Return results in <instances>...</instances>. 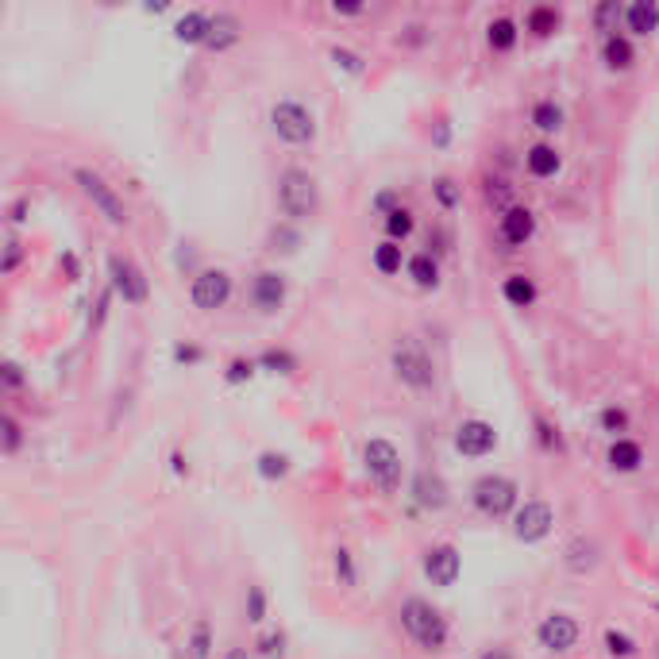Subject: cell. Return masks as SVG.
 Wrapping results in <instances>:
<instances>
[{"label":"cell","mask_w":659,"mask_h":659,"mask_svg":"<svg viewBox=\"0 0 659 659\" xmlns=\"http://www.w3.org/2000/svg\"><path fill=\"white\" fill-rule=\"evenodd\" d=\"M397 617H401V628H405V636H409L413 648H421L428 655H436V652L448 648L451 625H448V617H443V609L432 606L428 598H417V594L405 598V601H401V609H397Z\"/></svg>","instance_id":"1"},{"label":"cell","mask_w":659,"mask_h":659,"mask_svg":"<svg viewBox=\"0 0 659 659\" xmlns=\"http://www.w3.org/2000/svg\"><path fill=\"white\" fill-rule=\"evenodd\" d=\"M390 370L394 378L413 394H432L436 390V359L417 336H401L390 351Z\"/></svg>","instance_id":"2"},{"label":"cell","mask_w":659,"mask_h":659,"mask_svg":"<svg viewBox=\"0 0 659 659\" xmlns=\"http://www.w3.org/2000/svg\"><path fill=\"white\" fill-rule=\"evenodd\" d=\"M274 200H278V212L290 224L312 220L320 212V185H317V178H312L309 170L285 166L282 174H278V193H274Z\"/></svg>","instance_id":"3"},{"label":"cell","mask_w":659,"mask_h":659,"mask_svg":"<svg viewBox=\"0 0 659 659\" xmlns=\"http://www.w3.org/2000/svg\"><path fill=\"white\" fill-rule=\"evenodd\" d=\"M266 124L270 132L278 135V143L285 147H312L320 135V124H317V112L309 105H301V100L285 97V100H274L266 112Z\"/></svg>","instance_id":"4"},{"label":"cell","mask_w":659,"mask_h":659,"mask_svg":"<svg viewBox=\"0 0 659 659\" xmlns=\"http://www.w3.org/2000/svg\"><path fill=\"white\" fill-rule=\"evenodd\" d=\"M70 178H74L78 193L89 200L100 217H105V224H112V227H127V224H132V212H127L120 190L105 174H100V170H93V166H74V170H70Z\"/></svg>","instance_id":"5"},{"label":"cell","mask_w":659,"mask_h":659,"mask_svg":"<svg viewBox=\"0 0 659 659\" xmlns=\"http://www.w3.org/2000/svg\"><path fill=\"white\" fill-rule=\"evenodd\" d=\"M470 506H475L486 521L513 517L521 509V486L509 475H482L470 482Z\"/></svg>","instance_id":"6"},{"label":"cell","mask_w":659,"mask_h":659,"mask_svg":"<svg viewBox=\"0 0 659 659\" xmlns=\"http://www.w3.org/2000/svg\"><path fill=\"white\" fill-rule=\"evenodd\" d=\"M363 470L382 494H397L401 478H405V463H401L397 443L385 440V436H370L363 443Z\"/></svg>","instance_id":"7"},{"label":"cell","mask_w":659,"mask_h":659,"mask_svg":"<svg viewBox=\"0 0 659 659\" xmlns=\"http://www.w3.org/2000/svg\"><path fill=\"white\" fill-rule=\"evenodd\" d=\"M108 290L116 293L124 305H147L151 301V282H147V274L139 270V263L135 259H127V255H120V251H112L108 255Z\"/></svg>","instance_id":"8"},{"label":"cell","mask_w":659,"mask_h":659,"mask_svg":"<svg viewBox=\"0 0 659 659\" xmlns=\"http://www.w3.org/2000/svg\"><path fill=\"white\" fill-rule=\"evenodd\" d=\"M232 290H236V282L224 266H205L190 282V305L200 312H217L232 301Z\"/></svg>","instance_id":"9"},{"label":"cell","mask_w":659,"mask_h":659,"mask_svg":"<svg viewBox=\"0 0 659 659\" xmlns=\"http://www.w3.org/2000/svg\"><path fill=\"white\" fill-rule=\"evenodd\" d=\"M285 297H290V278L282 270H255L251 285H247V301L255 312L263 317H274V312L285 309Z\"/></svg>","instance_id":"10"},{"label":"cell","mask_w":659,"mask_h":659,"mask_svg":"<svg viewBox=\"0 0 659 659\" xmlns=\"http://www.w3.org/2000/svg\"><path fill=\"white\" fill-rule=\"evenodd\" d=\"M421 571L432 586L448 590V586H455L463 575V555H459L455 543H428V548L421 552Z\"/></svg>","instance_id":"11"},{"label":"cell","mask_w":659,"mask_h":659,"mask_svg":"<svg viewBox=\"0 0 659 659\" xmlns=\"http://www.w3.org/2000/svg\"><path fill=\"white\" fill-rule=\"evenodd\" d=\"M451 443L463 459H486V455L497 451V428L482 417H467V421L455 424Z\"/></svg>","instance_id":"12"},{"label":"cell","mask_w":659,"mask_h":659,"mask_svg":"<svg viewBox=\"0 0 659 659\" xmlns=\"http://www.w3.org/2000/svg\"><path fill=\"white\" fill-rule=\"evenodd\" d=\"M552 524H555V513L543 497H533L524 501V506L513 513V536H517L521 543H540L552 536Z\"/></svg>","instance_id":"13"},{"label":"cell","mask_w":659,"mask_h":659,"mask_svg":"<svg viewBox=\"0 0 659 659\" xmlns=\"http://www.w3.org/2000/svg\"><path fill=\"white\" fill-rule=\"evenodd\" d=\"M579 636H582V628H579V621L571 617V613H548V617H540V625H536L540 648H548L555 655H563V652L575 648Z\"/></svg>","instance_id":"14"},{"label":"cell","mask_w":659,"mask_h":659,"mask_svg":"<svg viewBox=\"0 0 659 659\" xmlns=\"http://www.w3.org/2000/svg\"><path fill=\"white\" fill-rule=\"evenodd\" d=\"M533 236H536V212L528 209V205H513V209H506L497 217V239L506 243L509 251L524 247Z\"/></svg>","instance_id":"15"},{"label":"cell","mask_w":659,"mask_h":659,"mask_svg":"<svg viewBox=\"0 0 659 659\" xmlns=\"http://www.w3.org/2000/svg\"><path fill=\"white\" fill-rule=\"evenodd\" d=\"M409 494H413V501H417L421 509H428V513L448 509V501H451L448 482H443V475H436V470H417V475H413Z\"/></svg>","instance_id":"16"},{"label":"cell","mask_w":659,"mask_h":659,"mask_svg":"<svg viewBox=\"0 0 659 659\" xmlns=\"http://www.w3.org/2000/svg\"><path fill=\"white\" fill-rule=\"evenodd\" d=\"M524 170H528V178H536V181L560 178V170H563L560 147H555V143H533V147H524Z\"/></svg>","instance_id":"17"},{"label":"cell","mask_w":659,"mask_h":659,"mask_svg":"<svg viewBox=\"0 0 659 659\" xmlns=\"http://www.w3.org/2000/svg\"><path fill=\"white\" fill-rule=\"evenodd\" d=\"M212 12H200V8H190L181 12V16L174 20V39L185 42V47H205L209 35H212Z\"/></svg>","instance_id":"18"},{"label":"cell","mask_w":659,"mask_h":659,"mask_svg":"<svg viewBox=\"0 0 659 659\" xmlns=\"http://www.w3.org/2000/svg\"><path fill=\"white\" fill-rule=\"evenodd\" d=\"M601 62H606L613 74H625V70H633V62H636V47H633V39H628L625 32H617V35H606L601 39Z\"/></svg>","instance_id":"19"},{"label":"cell","mask_w":659,"mask_h":659,"mask_svg":"<svg viewBox=\"0 0 659 659\" xmlns=\"http://www.w3.org/2000/svg\"><path fill=\"white\" fill-rule=\"evenodd\" d=\"M606 463H609V470H617V475H636V470L644 467V448H640L636 440L621 436V440H613V443H609Z\"/></svg>","instance_id":"20"},{"label":"cell","mask_w":659,"mask_h":659,"mask_svg":"<svg viewBox=\"0 0 659 659\" xmlns=\"http://www.w3.org/2000/svg\"><path fill=\"white\" fill-rule=\"evenodd\" d=\"M517 42H521V23L513 16H494L490 23H486V47H490L494 54L517 51Z\"/></svg>","instance_id":"21"},{"label":"cell","mask_w":659,"mask_h":659,"mask_svg":"<svg viewBox=\"0 0 659 659\" xmlns=\"http://www.w3.org/2000/svg\"><path fill=\"white\" fill-rule=\"evenodd\" d=\"M239 39H243V23H239L236 12H217V20H212V35H209L205 47L212 54H224V51H232Z\"/></svg>","instance_id":"22"},{"label":"cell","mask_w":659,"mask_h":659,"mask_svg":"<svg viewBox=\"0 0 659 659\" xmlns=\"http://www.w3.org/2000/svg\"><path fill=\"white\" fill-rule=\"evenodd\" d=\"M405 278L417 285V290H440V259L432 251H417L409 255L405 263Z\"/></svg>","instance_id":"23"},{"label":"cell","mask_w":659,"mask_h":659,"mask_svg":"<svg viewBox=\"0 0 659 659\" xmlns=\"http://www.w3.org/2000/svg\"><path fill=\"white\" fill-rule=\"evenodd\" d=\"M563 563H567L571 575H590V571L601 563V552H598V543L590 536H575V540L567 543Z\"/></svg>","instance_id":"24"},{"label":"cell","mask_w":659,"mask_h":659,"mask_svg":"<svg viewBox=\"0 0 659 659\" xmlns=\"http://www.w3.org/2000/svg\"><path fill=\"white\" fill-rule=\"evenodd\" d=\"M625 32L640 35V39L659 32V5L655 0H633V5L625 8Z\"/></svg>","instance_id":"25"},{"label":"cell","mask_w":659,"mask_h":659,"mask_svg":"<svg viewBox=\"0 0 659 659\" xmlns=\"http://www.w3.org/2000/svg\"><path fill=\"white\" fill-rule=\"evenodd\" d=\"M528 120H533V127L540 135H560L567 116H563V105L555 97H540L533 105V112H528Z\"/></svg>","instance_id":"26"},{"label":"cell","mask_w":659,"mask_h":659,"mask_svg":"<svg viewBox=\"0 0 659 659\" xmlns=\"http://www.w3.org/2000/svg\"><path fill=\"white\" fill-rule=\"evenodd\" d=\"M501 297H506V305H513V309H533L540 290L528 274H506L501 278Z\"/></svg>","instance_id":"27"},{"label":"cell","mask_w":659,"mask_h":659,"mask_svg":"<svg viewBox=\"0 0 659 659\" xmlns=\"http://www.w3.org/2000/svg\"><path fill=\"white\" fill-rule=\"evenodd\" d=\"M370 263H375V270L382 278H397L401 270H405V263H409V255H405V247L401 243H394V239H382L375 251H370Z\"/></svg>","instance_id":"28"},{"label":"cell","mask_w":659,"mask_h":659,"mask_svg":"<svg viewBox=\"0 0 659 659\" xmlns=\"http://www.w3.org/2000/svg\"><path fill=\"white\" fill-rule=\"evenodd\" d=\"M217 652V633H212V621L209 617H197L185 633V655L190 659H212Z\"/></svg>","instance_id":"29"},{"label":"cell","mask_w":659,"mask_h":659,"mask_svg":"<svg viewBox=\"0 0 659 659\" xmlns=\"http://www.w3.org/2000/svg\"><path fill=\"white\" fill-rule=\"evenodd\" d=\"M560 23H563V12L555 5H533L524 12V32H533L536 39L555 35V32H560Z\"/></svg>","instance_id":"30"},{"label":"cell","mask_w":659,"mask_h":659,"mask_svg":"<svg viewBox=\"0 0 659 659\" xmlns=\"http://www.w3.org/2000/svg\"><path fill=\"white\" fill-rule=\"evenodd\" d=\"M332 579H336V586H343V590H355V586H359V563H355V552L348 543H336L332 548Z\"/></svg>","instance_id":"31"},{"label":"cell","mask_w":659,"mask_h":659,"mask_svg":"<svg viewBox=\"0 0 659 659\" xmlns=\"http://www.w3.org/2000/svg\"><path fill=\"white\" fill-rule=\"evenodd\" d=\"M293 470V459L285 451H259V459H255V475H259L263 482H285Z\"/></svg>","instance_id":"32"},{"label":"cell","mask_w":659,"mask_h":659,"mask_svg":"<svg viewBox=\"0 0 659 659\" xmlns=\"http://www.w3.org/2000/svg\"><path fill=\"white\" fill-rule=\"evenodd\" d=\"M255 363H259V370H266V375H297L301 370V359L290 348H263L255 355Z\"/></svg>","instance_id":"33"},{"label":"cell","mask_w":659,"mask_h":659,"mask_svg":"<svg viewBox=\"0 0 659 659\" xmlns=\"http://www.w3.org/2000/svg\"><path fill=\"white\" fill-rule=\"evenodd\" d=\"M251 652H255V659H285L290 655V636H285L282 628H263V633L255 636Z\"/></svg>","instance_id":"34"},{"label":"cell","mask_w":659,"mask_h":659,"mask_svg":"<svg viewBox=\"0 0 659 659\" xmlns=\"http://www.w3.org/2000/svg\"><path fill=\"white\" fill-rule=\"evenodd\" d=\"M533 428H536V443L548 455H567V440H563V432H560V424H555V421H548L543 413H533Z\"/></svg>","instance_id":"35"},{"label":"cell","mask_w":659,"mask_h":659,"mask_svg":"<svg viewBox=\"0 0 659 659\" xmlns=\"http://www.w3.org/2000/svg\"><path fill=\"white\" fill-rule=\"evenodd\" d=\"M382 227H385V239L405 243L413 232H417V212H413L409 205H401V209L390 212V217H382Z\"/></svg>","instance_id":"36"},{"label":"cell","mask_w":659,"mask_h":659,"mask_svg":"<svg viewBox=\"0 0 659 659\" xmlns=\"http://www.w3.org/2000/svg\"><path fill=\"white\" fill-rule=\"evenodd\" d=\"M266 247L270 251H282V255H293L297 247H301V227L297 224H290V220H282V224H274L270 227V236H266Z\"/></svg>","instance_id":"37"},{"label":"cell","mask_w":659,"mask_h":659,"mask_svg":"<svg viewBox=\"0 0 659 659\" xmlns=\"http://www.w3.org/2000/svg\"><path fill=\"white\" fill-rule=\"evenodd\" d=\"M601 648H606L609 659H636V640L621 633V628H606L601 633Z\"/></svg>","instance_id":"38"},{"label":"cell","mask_w":659,"mask_h":659,"mask_svg":"<svg viewBox=\"0 0 659 659\" xmlns=\"http://www.w3.org/2000/svg\"><path fill=\"white\" fill-rule=\"evenodd\" d=\"M432 197H436V205H440L443 212H455V209L463 205V190H459V181L448 178V174L432 181Z\"/></svg>","instance_id":"39"},{"label":"cell","mask_w":659,"mask_h":659,"mask_svg":"<svg viewBox=\"0 0 659 659\" xmlns=\"http://www.w3.org/2000/svg\"><path fill=\"white\" fill-rule=\"evenodd\" d=\"M625 20V8L617 5V0H606V5L594 8V27L601 32V39L606 35H617V23Z\"/></svg>","instance_id":"40"},{"label":"cell","mask_w":659,"mask_h":659,"mask_svg":"<svg viewBox=\"0 0 659 659\" xmlns=\"http://www.w3.org/2000/svg\"><path fill=\"white\" fill-rule=\"evenodd\" d=\"M255 375H259V363L247 359V355H236V359H227V367H224V382L227 385H247Z\"/></svg>","instance_id":"41"},{"label":"cell","mask_w":659,"mask_h":659,"mask_svg":"<svg viewBox=\"0 0 659 659\" xmlns=\"http://www.w3.org/2000/svg\"><path fill=\"white\" fill-rule=\"evenodd\" d=\"M598 424H601V432H609L613 440H621L628 432V409L625 405H606L598 413Z\"/></svg>","instance_id":"42"},{"label":"cell","mask_w":659,"mask_h":659,"mask_svg":"<svg viewBox=\"0 0 659 659\" xmlns=\"http://www.w3.org/2000/svg\"><path fill=\"white\" fill-rule=\"evenodd\" d=\"M328 59H332L336 70H343V74H351V78H359L363 70H367V59H363V54H355V51H348V47H332V51H328Z\"/></svg>","instance_id":"43"},{"label":"cell","mask_w":659,"mask_h":659,"mask_svg":"<svg viewBox=\"0 0 659 659\" xmlns=\"http://www.w3.org/2000/svg\"><path fill=\"white\" fill-rule=\"evenodd\" d=\"M0 432H5V443H0V448H5V455H16L23 448V424L12 417V413H5V417H0Z\"/></svg>","instance_id":"44"},{"label":"cell","mask_w":659,"mask_h":659,"mask_svg":"<svg viewBox=\"0 0 659 659\" xmlns=\"http://www.w3.org/2000/svg\"><path fill=\"white\" fill-rule=\"evenodd\" d=\"M170 359H174L178 367H200L205 363V348H200V343H174V348H170Z\"/></svg>","instance_id":"45"},{"label":"cell","mask_w":659,"mask_h":659,"mask_svg":"<svg viewBox=\"0 0 659 659\" xmlns=\"http://www.w3.org/2000/svg\"><path fill=\"white\" fill-rule=\"evenodd\" d=\"M23 255H27V251H23V243H20L16 236H8V243H5V259H0V274H5V278L16 274L20 263H23Z\"/></svg>","instance_id":"46"},{"label":"cell","mask_w":659,"mask_h":659,"mask_svg":"<svg viewBox=\"0 0 659 659\" xmlns=\"http://www.w3.org/2000/svg\"><path fill=\"white\" fill-rule=\"evenodd\" d=\"M243 609H247V621L251 625H263L266 621V590H263V586H247V606H243Z\"/></svg>","instance_id":"47"},{"label":"cell","mask_w":659,"mask_h":659,"mask_svg":"<svg viewBox=\"0 0 659 659\" xmlns=\"http://www.w3.org/2000/svg\"><path fill=\"white\" fill-rule=\"evenodd\" d=\"M0 382H5V390H23V385H27L23 367L12 363V359H5V367H0Z\"/></svg>","instance_id":"48"},{"label":"cell","mask_w":659,"mask_h":659,"mask_svg":"<svg viewBox=\"0 0 659 659\" xmlns=\"http://www.w3.org/2000/svg\"><path fill=\"white\" fill-rule=\"evenodd\" d=\"M486 200H490V205H501V212L513 209V205H509V185L501 181V178H490V181H486Z\"/></svg>","instance_id":"49"},{"label":"cell","mask_w":659,"mask_h":659,"mask_svg":"<svg viewBox=\"0 0 659 659\" xmlns=\"http://www.w3.org/2000/svg\"><path fill=\"white\" fill-rule=\"evenodd\" d=\"M394 209H401V193L397 190H382L375 197V212H378V217H390Z\"/></svg>","instance_id":"50"},{"label":"cell","mask_w":659,"mask_h":659,"mask_svg":"<svg viewBox=\"0 0 659 659\" xmlns=\"http://www.w3.org/2000/svg\"><path fill=\"white\" fill-rule=\"evenodd\" d=\"M112 297H116L112 290H100V297H97V312L89 317V328H93V332H97V328L108 320V305H112Z\"/></svg>","instance_id":"51"},{"label":"cell","mask_w":659,"mask_h":659,"mask_svg":"<svg viewBox=\"0 0 659 659\" xmlns=\"http://www.w3.org/2000/svg\"><path fill=\"white\" fill-rule=\"evenodd\" d=\"M27 212H32V200H27V197H16V200L8 205V224H12V227L27 224Z\"/></svg>","instance_id":"52"},{"label":"cell","mask_w":659,"mask_h":659,"mask_svg":"<svg viewBox=\"0 0 659 659\" xmlns=\"http://www.w3.org/2000/svg\"><path fill=\"white\" fill-rule=\"evenodd\" d=\"M328 12H332L336 20H355V16H363V12H367V5H339V0H332Z\"/></svg>","instance_id":"53"},{"label":"cell","mask_w":659,"mask_h":659,"mask_svg":"<svg viewBox=\"0 0 659 659\" xmlns=\"http://www.w3.org/2000/svg\"><path fill=\"white\" fill-rule=\"evenodd\" d=\"M397 42H409V47H424L428 35H424V27H421V23H409V27H405V35H397Z\"/></svg>","instance_id":"54"},{"label":"cell","mask_w":659,"mask_h":659,"mask_svg":"<svg viewBox=\"0 0 659 659\" xmlns=\"http://www.w3.org/2000/svg\"><path fill=\"white\" fill-rule=\"evenodd\" d=\"M170 470H174L178 478H190V459H185L181 451H170Z\"/></svg>","instance_id":"55"},{"label":"cell","mask_w":659,"mask_h":659,"mask_svg":"<svg viewBox=\"0 0 659 659\" xmlns=\"http://www.w3.org/2000/svg\"><path fill=\"white\" fill-rule=\"evenodd\" d=\"M451 143V124L448 120H440L436 124V132H432V147H448Z\"/></svg>","instance_id":"56"},{"label":"cell","mask_w":659,"mask_h":659,"mask_svg":"<svg viewBox=\"0 0 659 659\" xmlns=\"http://www.w3.org/2000/svg\"><path fill=\"white\" fill-rule=\"evenodd\" d=\"M62 266H66L70 282H78V278H81V266H78V259H74V255H62Z\"/></svg>","instance_id":"57"},{"label":"cell","mask_w":659,"mask_h":659,"mask_svg":"<svg viewBox=\"0 0 659 659\" xmlns=\"http://www.w3.org/2000/svg\"><path fill=\"white\" fill-rule=\"evenodd\" d=\"M217 659H251V652H247V648H239V644H232V648H224Z\"/></svg>","instance_id":"58"},{"label":"cell","mask_w":659,"mask_h":659,"mask_svg":"<svg viewBox=\"0 0 659 659\" xmlns=\"http://www.w3.org/2000/svg\"><path fill=\"white\" fill-rule=\"evenodd\" d=\"M478 659H513V655H509L506 648H486V652H482Z\"/></svg>","instance_id":"59"},{"label":"cell","mask_w":659,"mask_h":659,"mask_svg":"<svg viewBox=\"0 0 659 659\" xmlns=\"http://www.w3.org/2000/svg\"><path fill=\"white\" fill-rule=\"evenodd\" d=\"M143 12H147V16H159V12H166V5H143Z\"/></svg>","instance_id":"60"},{"label":"cell","mask_w":659,"mask_h":659,"mask_svg":"<svg viewBox=\"0 0 659 659\" xmlns=\"http://www.w3.org/2000/svg\"><path fill=\"white\" fill-rule=\"evenodd\" d=\"M655 609H659V601H655Z\"/></svg>","instance_id":"61"}]
</instances>
